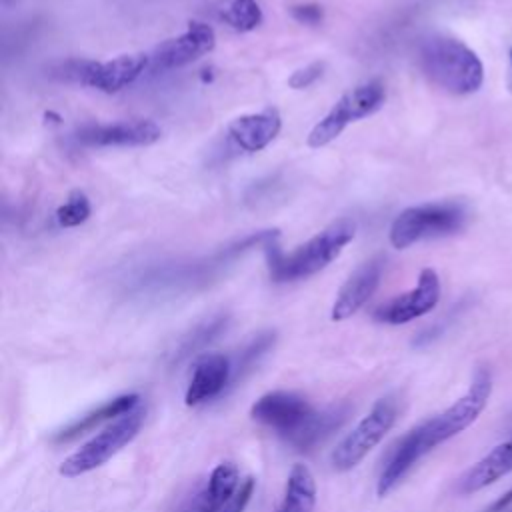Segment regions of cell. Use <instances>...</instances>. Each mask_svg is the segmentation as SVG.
Instances as JSON below:
<instances>
[{
  "instance_id": "obj_1",
  "label": "cell",
  "mask_w": 512,
  "mask_h": 512,
  "mask_svg": "<svg viewBox=\"0 0 512 512\" xmlns=\"http://www.w3.org/2000/svg\"><path fill=\"white\" fill-rule=\"evenodd\" d=\"M490 392H492V376H490V370L482 366L474 372L472 384L464 396H460L444 412L408 430L392 446L388 454V460L376 484L378 496H386L388 492H392L424 454H428L438 444L466 430L486 408Z\"/></svg>"
},
{
  "instance_id": "obj_2",
  "label": "cell",
  "mask_w": 512,
  "mask_h": 512,
  "mask_svg": "<svg viewBox=\"0 0 512 512\" xmlns=\"http://www.w3.org/2000/svg\"><path fill=\"white\" fill-rule=\"evenodd\" d=\"M250 416L300 452L324 442L338 426L330 410H314L302 394L290 390L262 394L250 406Z\"/></svg>"
},
{
  "instance_id": "obj_3",
  "label": "cell",
  "mask_w": 512,
  "mask_h": 512,
  "mask_svg": "<svg viewBox=\"0 0 512 512\" xmlns=\"http://www.w3.org/2000/svg\"><path fill=\"white\" fill-rule=\"evenodd\" d=\"M354 234L356 224L348 218H340L286 256L276 242L278 232L268 230L262 248L266 252L270 278L274 282H294L314 276L338 258V254L354 238Z\"/></svg>"
},
{
  "instance_id": "obj_4",
  "label": "cell",
  "mask_w": 512,
  "mask_h": 512,
  "mask_svg": "<svg viewBox=\"0 0 512 512\" xmlns=\"http://www.w3.org/2000/svg\"><path fill=\"white\" fill-rule=\"evenodd\" d=\"M418 60L428 80L450 94H472L482 86L484 68L480 58L452 36L432 34L424 38Z\"/></svg>"
},
{
  "instance_id": "obj_5",
  "label": "cell",
  "mask_w": 512,
  "mask_h": 512,
  "mask_svg": "<svg viewBox=\"0 0 512 512\" xmlns=\"http://www.w3.org/2000/svg\"><path fill=\"white\" fill-rule=\"evenodd\" d=\"M468 212L458 202H428L402 210L390 226L394 248H408L420 240L442 238L464 228Z\"/></svg>"
},
{
  "instance_id": "obj_6",
  "label": "cell",
  "mask_w": 512,
  "mask_h": 512,
  "mask_svg": "<svg viewBox=\"0 0 512 512\" xmlns=\"http://www.w3.org/2000/svg\"><path fill=\"white\" fill-rule=\"evenodd\" d=\"M144 416L146 408L138 404L130 412L116 418L110 426H106L84 446H80L76 452L64 458V462L60 464V474L66 478H76L106 464L114 454H118L126 444H130L138 436L144 424Z\"/></svg>"
},
{
  "instance_id": "obj_7",
  "label": "cell",
  "mask_w": 512,
  "mask_h": 512,
  "mask_svg": "<svg viewBox=\"0 0 512 512\" xmlns=\"http://www.w3.org/2000/svg\"><path fill=\"white\" fill-rule=\"evenodd\" d=\"M148 66L150 54H122L106 62L66 60L58 64L52 74L58 80L112 94L138 80Z\"/></svg>"
},
{
  "instance_id": "obj_8",
  "label": "cell",
  "mask_w": 512,
  "mask_h": 512,
  "mask_svg": "<svg viewBox=\"0 0 512 512\" xmlns=\"http://www.w3.org/2000/svg\"><path fill=\"white\" fill-rule=\"evenodd\" d=\"M398 416V402L392 396L380 398L372 410L348 432L330 454V464L336 472H348L358 466L376 444L388 434Z\"/></svg>"
},
{
  "instance_id": "obj_9",
  "label": "cell",
  "mask_w": 512,
  "mask_h": 512,
  "mask_svg": "<svg viewBox=\"0 0 512 512\" xmlns=\"http://www.w3.org/2000/svg\"><path fill=\"white\" fill-rule=\"evenodd\" d=\"M386 100L384 84L378 80H368L352 90H348L330 110L328 114L314 124V128L308 134V146L320 148L332 142L340 132L356 120L372 116L376 110L382 108Z\"/></svg>"
},
{
  "instance_id": "obj_10",
  "label": "cell",
  "mask_w": 512,
  "mask_h": 512,
  "mask_svg": "<svg viewBox=\"0 0 512 512\" xmlns=\"http://www.w3.org/2000/svg\"><path fill=\"white\" fill-rule=\"evenodd\" d=\"M440 300V280L432 268H424L418 276V284L374 310V320L382 324H406L414 318L428 314Z\"/></svg>"
},
{
  "instance_id": "obj_11",
  "label": "cell",
  "mask_w": 512,
  "mask_h": 512,
  "mask_svg": "<svg viewBox=\"0 0 512 512\" xmlns=\"http://www.w3.org/2000/svg\"><path fill=\"white\" fill-rule=\"evenodd\" d=\"M216 44V34L212 26L204 22H190L188 28L176 36L164 40L156 50L150 54V70H172L182 68L200 56L208 54Z\"/></svg>"
},
{
  "instance_id": "obj_12",
  "label": "cell",
  "mask_w": 512,
  "mask_h": 512,
  "mask_svg": "<svg viewBox=\"0 0 512 512\" xmlns=\"http://www.w3.org/2000/svg\"><path fill=\"white\" fill-rule=\"evenodd\" d=\"M162 130L154 120L138 118L112 124H84L76 130V140L84 146H150L160 140Z\"/></svg>"
},
{
  "instance_id": "obj_13",
  "label": "cell",
  "mask_w": 512,
  "mask_h": 512,
  "mask_svg": "<svg viewBox=\"0 0 512 512\" xmlns=\"http://www.w3.org/2000/svg\"><path fill=\"white\" fill-rule=\"evenodd\" d=\"M232 384V358L220 352L202 354L192 368L184 402L198 406L220 396Z\"/></svg>"
},
{
  "instance_id": "obj_14",
  "label": "cell",
  "mask_w": 512,
  "mask_h": 512,
  "mask_svg": "<svg viewBox=\"0 0 512 512\" xmlns=\"http://www.w3.org/2000/svg\"><path fill=\"white\" fill-rule=\"evenodd\" d=\"M384 272V256H372L364 264H360L350 278L342 284L334 304H332V320L340 322L356 314L376 292L380 278Z\"/></svg>"
},
{
  "instance_id": "obj_15",
  "label": "cell",
  "mask_w": 512,
  "mask_h": 512,
  "mask_svg": "<svg viewBox=\"0 0 512 512\" xmlns=\"http://www.w3.org/2000/svg\"><path fill=\"white\" fill-rule=\"evenodd\" d=\"M240 470L234 462H220L208 480L180 502L174 512H220L240 486Z\"/></svg>"
},
{
  "instance_id": "obj_16",
  "label": "cell",
  "mask_w": 512,
  "mask_h": 512,
  "mask_svg": "<svg viewBox=\"0 0 512 512\" xmlns=\"http://www.w3.org/2000/svg\"><path fill=\"white\" fill-rule=\"evenodd\" d=\"M282 118L278 110L266 108L262 112L244 114L228 126V138L244 152H258L266 148L280 132Z\"/></svg>"
},
{
  "instance_id": "obj_17",
  "label": "cell",
  "mask_w": 512,
  "mask_h": 512,
  "mask_svg": "<svg viewBox=\"0 0 512 512\" xmlns=\"http://www.w3.org/2000/svg\"><path fill=\"white\" fill-rule=\"evenodd\" d=\"M512 472V438L494 446L458 480L460 494H472Z\"/></svg>"
},
{
  "instance_id": "obj_18",
  "label": "cell",
  "mask_w": 512,
  "mask_h": 512,
  "mask_svg": "<svg viewBox=\"0 0 512 512\" xmlns=\"http://www.w3.org/2000/svg\"><path fill=\"white\" fill-rule=\"evenodd\" d=\"M140 404V396L138 394H122V396H116L112 400H106L104 404H100L98 408L74 418L72 422H68L66 426H62L58 432H54L52 440L56 444H62V442H70L74 438H78L80 434L92 430L94 426L106 422V420H112V418H120L122 414L130 412L134 406Z\"/></svg>"
},
{
  "instance_id": "obj_19",
  "label": "cell",
  "mask_w": 512,
  "mask_h": 512,
  "mask_svg": "<svg viewBox=\"0 0 512 512\" xmlns=\"http://www.w3.org/2000/svg\"><path fill=\"white\" fill-rule=\"evenodd\" d=\"M314 504H316V480L308 466L294 464L288 474L284 496L276 512H312Z\"/></svg>"
},
{
  "instance_id": "obj_20",
  "label": "cell",
  "mask_w": 512,
  "mask_h": 512,
  "mask_svg": "<svg viewBox=\"0 0 512 512\" xmlns=\"http://www.w3.org/2000/svg\"><path fill=\"white\" fill-rule=\"evenodd\" d=\"M226 324H228V316L224 314H218L202 324H198L182 342L180 346L176 348L174 352V358H172V364H180L184 360H188L190 356L198 354L200 350H204L212 340H216L224 330H226Z\"/></svg>"
},
{
  "instance_id": "obj_21",
  "label": "cell",
  "mask_w": 512,
  "mask_h": 512,
  "mask_svg": "<svg viewBox=\"0 0 512 512\" xmlns=\"http://www.w3.org/2000/svg\"><path fill=\"white\" fill-rule=\"evenodd\" d=\"M218 18L236 32H250L262 22V8L256 0H224Z\"/></svg>"
},
{
  "instance_id": "obj_22",
  "label": "cell",
  "mask_w": 512,
  "mask_h": 512,
  "mask_svg": "<svg viewBox=\"0 0 512 512\" xmlns=\"http://www.w3.org/2000/svg\"><path fill=\"white\" fill-rule=\"evenodd\" d=\"M276 332L266 330L256 334L234 358H232V384L242 380L274 346Z\"/></svg>"
},
{
  "instance_id": "obj_23",
  "label": "cell",
  "mask_w": 512,
  "mask_h": 512,
  "mask_svg": "<svg viewBox=\"0 0 512 512\" xmlns=\"http://www.w3.org/2000/svg\"><path fill=\"white\" fill-rule=\"evenodd\" d=\"M90 216V200L84 192L74 190L70 192V196L66 198V202L62 206H58L56 210V222L62 228H72L78 226L82 222H86V218Z\"/></svg>"
},
{
  "instance_id": "obj_24",
  "label": "cell",
  "mask_w": 512,
  "mask_h": 512,
  "mask_svg": "<svg viewBox=\"0 0 512 512\" xmlns=\"http://www.w3.org/2000/svg\"><path fill=\"white\" fill-rule=\"evenodd\" d=\"M254 486H256V480L252 476H246L240 482L238 490L232 494V498L222 506L220 512H244L252 494H254Z\"/></svg>"
},
{
  "instance_id": "obj_25",
  "label": "cell",
  "mask_w": 512,
  "mask_h": 512,
  "mask_svg": "<svg viewBox=\"0 0 512 512\" xmlns=\"http://www.w3.org/2000/svg\"><path fill=\"white\" fill-rule=\"evenodd\" d=\"M322 72H324V62H312V64L292 72V76L288 78V86L294 90L308 88L322 76Z\"/></svg>"
},
{
  "instance_id": "obj_26",
  "label": "cell",
  "mask_w": 512,
  "mask_h": 512,
  "mask_svg": "<svg viewBox=\"0 0 512 512\" xmlns=\"http://www.w3.org/2000/svg\"><path fill=\"white\" fill-rule=\"evenodd\" d=\"M292 16L300 24L316 26L322 22L324 12H322V6L318 4H298V6H292Z\"/></svg>"
},
{
  "instance_id": "obj_27",
  "label": "cell",
  "mask_w": 512,
  "mask_h": 512,
  "mask_svg": "<svg viewBox=\"0 0 512 512\" xmlns=\"http://www.w3.org/2000/svg\"><path fill=\"white\" fill-rule=\"evenodd\" d=\"M510 504H512V488H510L506 494H502L494 504H490V506L486 508V512H504Z\"/></svg>"
},
{
  "instance_id": "obj_28",
  "label": "cell",
  "mask_w": 512,
  "mask_h": 512,
  "mask_svg": "<svg viewBox=\"0 0 512 512\" xmlns=\"http://www.w3.org/2000/svg\"><path fill=\"white\" fill-rule=\"evenodd\" d=\"M510 64H512V50H510Z\"/></svg>"
}]
</instances>
